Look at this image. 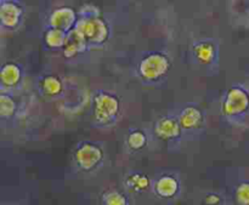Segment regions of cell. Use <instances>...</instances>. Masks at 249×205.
I'll use <instances>...</instances> for the list:
<instances>
[{"label": "cell", "instance_id": "6da1fadb", "mask_svg": "<svg viewBox=\"0 0 249 205\" xmlns=\"http://www.w3.org/2000/svg\"><path fill=\"white\" fill-rule=\"evenodd\" d=\"M106 162L104 146L95 141H82L72 152V165L79 174L92 175L100 171Z\"/></svg>", "mask_w": 249, "mask_h": 205}, {"label": "cell", "instance_id": "7a4b0ae2", "mask_svg": "<svg viewBox=\"0 0 249 205\" xmlns=\"http://www.w3.org/2000/svg\"><path fill=\"white\" fill-rule=\"evenodd\" d=\"M122 114V100L118 95L99 90L92 97V119L99 128H111Z\"/></svg>", "mask_w": 249, "mask_h": 205}, {"label": "cell", "instance_id": "3957f363", "mask_svg": "<svg viewBox=\"0 0 249 205\" xmlns=\"http://www.w3.org/2000/svg\"><path fill=\"white\" fill-rule=\"evenodd\" d=\"M173 67L172 58L163 51H151L143 55L136 66L138 77L143 84L153 85L163 82Z\"/></svg>", "mask_w": 249, "mask_h": 205}, {"label": "cell", "instance_id": "277c9868", "mask_svg": "<svg viewBox=\"0 0 249 205\" xmlns=\"http://www.w3.org/2000/svg\"><path fill=\"white\" fill-rule=\"evenodd\" d=\"M221 116L232 124H240L249 114V90L245 85L229 87L221 99Z\"/></svg>", "mask_w": 249, "mask_h": 205}, {"label": "cell", "instance_id": "5b68a950", "mask_svg": "<svg viewBox=\"0 0 249 205\" xmlns=\"http://www.w3.org/2000/svg\"><path fill=\"white\" fill-rule=\"evenodd\" d=\"M151 193L156 199L164 203L178 201L184 193L181 175L175 170H163L152 177Z\"/></svg>", "mask_w": 249, "mask_h": 205}, {"label": "cell", "instance_id": "8992f818", "mask_svg": "<svg viewBox=\"0 0 249 205\" xmlns=\"http://www.w3.org/2000/svg\"><path fill=\"white\" fill-rule=\"evenodd\" d=\"M152 136L158 141L167 143L172 151L179 148L185 137L177 114L158 117L152 124Z\"/></svg>", "mask_w": 249, "mask_h": 205}, {"label": "cell", "instance_id": "52a82bcc", "mask_svg": "<svg viewBox=\"0 0 249 205\" xmlns=\"http://www.w3.org/2000/svg\"><path fill=\"white\" fill-rule=\"evenodd\" d=\"M181 125L184 137L195 140L206 130V113L195 103H186L177 114Z\"/></svg>", "mask_w": 249, "mask_h": 205}, {"label": "cell", "instance_id": "ba28073f", "mask_svg": "<svg viewBox=\"0 0 249 205\" xmlns=\"http://www.w3.org/2000/svg\"><path fill=\"white\" fill-rule=\"evenodd\" d=\"M75 29L80 32L87 39L89 46H101L107 43L109 38V26L99 16H79Z\"/></svg>", "mask_w": 249, "mask_h": 205}, {"label": "cell", "instance_id": "9c48e42d", "mask_svg": "<svg viewBox=\"0 0 249 205\" xmlns=\"http://www.w3.org/2000/svg\"><path fill=\"white\" fill-rule=\"evenodd\" d=\"M123 188L130 194L142 196L151 192L152 188V177L140 170H129L122 179Z\"/></svg>", "mask_w": 249, "mask_h": 205}, {"label": "cell", "instance_id": "30bf717a", "mask_svg": "<svg viewBox=\"0 0 249 205\" xmlns=\"http://www.w3.org/2000/svg\"><path fill=\"white\" fill-rule=\"evenodd\" d=\"M192 55L198 65L204 66V67L213 66L219 60L218 44L211 39L196 41L192 45Z\"/></svg>", "mask_w": 249, "mask_h": 205}, {"label": "cell", "instance_id": "8fae6325", "mask_svg": "<svg viewBox=\"0 0 249 205\" xmlns=\"http://www.w3.org/2000/svg\"><path fill=\"white\" fill-rule=\"evenodd\" d=\"M79 14L71 6H60L56 7L50 14L48 18L49 27L62 29L65 32H71L75 28Z\"/></svg>", "mask_w": 249, "mask_h": 205}, {"label": "cell", "instance_id": "7c38bea8", "mask_svg": "<svg viewBox=\"0 0 249 205\" xmlns=\"http://www.w3.org/2000/svg\"><path fill=\"white\" fill-rule=\"evenodd\" d=\"M24 10L19 2L15 0H2L0 6V22L1 27L7 31H14L21 24Z\"/></svg>", "mask_w": 249, "mask_h": 205}, {"label": "cell", "instance_id": "4fadbf2b", "mask_svg": "<svg viewBox=\"0 0 249 205\" xmlns=\"http://www.w3.org/2000/svg\"><path fill=\"white\" fill-rule=\"evenodd\" d=\"M23 78V69L18 63L14 61H7L1 66L0 69V87L1 91L10 92L16 89L22 82Z\"/></svg>", "mask_w": 249, "mask_h": 205}, {"label": "cell", "instance_id": "5bb4252c", "mask_svg": "<svg viewBox=\"0 0 249 205\" xmlns=\"http://www.w3.org/2000/svg\"><path fill=\"white\" fill-rule=\"evenodd\" d=\"M89 48L90 46L84 35L74 28L68 32L65 46L62 48V55L66 60H73L84 53Z\"/></svg>", "mask_w": 249, "mask_h": 205}, {"label": "cell", "instance_id": "9a60e30c", "mask_svg": "<svg viewBox=\"0 0 249 205\" xmlns=\"http://www.w3.org/2000/svg\"><path fill=\"white\" fill-rule=\"evenodd\" d=\"M151 138L147 131L140 128H134L125 134L124 147L130 154H139L147 150Z\"/></svg>", "mask_w": 249, "mask_h": 205}, {"label": "cell", "instance_id": "2e32d148", "mask_svg": "<svg viewBox=\"0 0 249 205\" xmlns=\"http://www.w3.org/2000/svg\"><path fill=\"white\" fill-rule=\"evenodd\" d=\"M39 92L46 100H56L65 92V84L61 77L56 74H46L38 82Z\"/></svg>", "mask_w": 249, "mask_h": 205}, {"label": "cell", "instance_id": "e0dca14e", "mask_svg": "<svg viewBox=\"0 0 249 205\" xmlns=\"http://www.w3.org/2000/svg\"><path fill=\"white\" fill-rule=\"evenodd\" d=\"M97 205H134V201L124 188L108 187L100 193Z\"/></svg>", "mask_w": 249, "mask_h": 205}, {"label": "cell", "instance_id": "ac0fdd59", "mask_svg": "<svg viewBox=\"0 0 249 205\" xmlns=\"http://www.w3.org/2000/svg\"><path fill=\"white\" fill-rule=\"evenodd\" d=\"M67 32L62 31V29L48 27V29L44 32V43L51 50H57V49L62 50L66 39H67Z\"/></svg>", "mask_w": 249, "mask_h": 205}, {"label": "cell", "instance_id": "d6986e66", "mask_svg": "<svg viewBox=\"0 0 249 205\" xmlns=\"http://www.w3.org/2000/svg\"><path fill=\"white\" fill-rule=\"evenodd\" d=\"M17 112V102L11 92L1 91L0 94V118L1 120H10Z\"/></svg>", "mask_w": 249, "mask_h": 205}, {"label": "cell", "instance_id": "ffe728a7", "mask_svg": "<svg viewBox=\"0 0 249 205\" xmlns=\"http://www.w3.org/2000/svg\"><path fill=\"white\" fill-rule=\"evenodd\" d=\"M233 204L249 205V180H241L233 188Z\"/></svg>", "mask_w": 249, "mask_h": 205}, {"label": "cell", "instance_id": "44dd1931", "mask_svg": "<svg viewBox=\"0 0 249 205\" xmlns=\"http://www.w3.org/2000/svg\"><path fill=\"white\" fill-rule=\"evenodd\" d=\"M199 205H229V202L220 192L209 191L203 194Z\"/></svg>", "mask_w": 249, "mask_h": 205}, {"label": "cell", "instance_id": "7402d4cb", "mask_svg": "<svg viewBox=\"0 0 249 205\" xmlns=\"http://www.w3.org/2000/svg\"><path fill=\"white\" fill-rule=\"evenodd\" d=\"M79 16H99L100 10L97 9L95 5L91 4H85L83 5L82 9L79 10Z\"/></svg>", "mask_w": 249, "mask_h": 205}]
</instances>
